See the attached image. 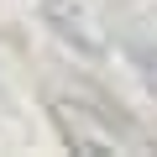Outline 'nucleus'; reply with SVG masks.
Masks as SVG:
<instances>
[{"label": "nucleus", "mask_w": 157, "mask_h": 157, "mask_svg": "<svg viewBox=\"0 0 157 157\" xmlns=\"http://www.w3.org/2000/svg\"><path fill=\"white\" fill-rule=\"evenodd\" d=\"M42 11H47V21L58 26V37H68V42H78L84 52H100V37H89V32H84V21H78V11H63L58 0H42Z\"/></svg>", "instance_id": "nucleus-1"}]
</instances>
